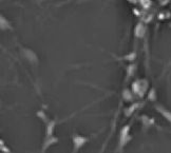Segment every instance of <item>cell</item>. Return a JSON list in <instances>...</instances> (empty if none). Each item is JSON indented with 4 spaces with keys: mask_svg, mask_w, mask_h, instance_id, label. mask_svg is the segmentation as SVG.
<instances>
[{
    "mask_svg": "<svg viewBox=\"0 0 171 153\" xmlns=\"http://www.w3.org/2000/svg\"><path fill=\"white\" fill-rule=\"evenodd\" d=\"M74 141H75V144H76V149H77L78 147L80 146V145H82V144H84V141H86V139L82 138V137H75Z\"/></svg>",
    "mask_w": 171,
    "mask_h": 153,
    "instance_id": "obj_1",
    "label": "cell"
}]
</instances>
